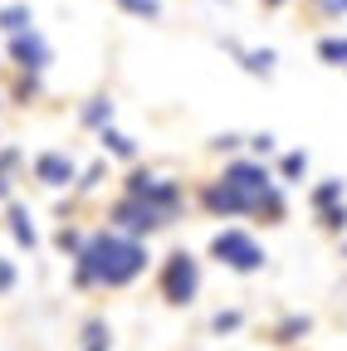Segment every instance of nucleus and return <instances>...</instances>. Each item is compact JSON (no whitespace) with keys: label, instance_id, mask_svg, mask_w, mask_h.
Masks as SVG:
<instances>
[{"label":"nucleus","instance_id":"f257e3e1","mask_svg":"<svg viewBox=\"0 0 347 351\" xmlns=\"http://www.w3.org/2000/svg\"><path fill=\"white\" fill-rule=\"evenodd\" d=\"M142 269H147V249H142L137 239L117 234V230H103V234H93L89 244L78 249V258H74V283H78V288H89V283L122 288V283H133Z\"/></svg>","mask_w":347,"mask_h":351},{"label":"nucleus","instance_id":"f03ea898","mask_svg":"<svg viewBox=\"0 0 347 351\" xmlns=\"http://www.w3.org/2000/svg\"><path fill=\"white\" fill-rule=\"evenodd\" d=\"M201 293V263L186 254V249H177V254H166V263H161V298L166 302H191Z\"/></svg>","mask_w":347,"mask_h":351},{"label":"nucleus","instance_id":"7ed1b4c3","mask_svg":"<svg viewBox=\"0 0 347 351\" xmlns=\"http://www.w3.org/2000/svg\"><path fill=\"white\" fill-rule=\"evenodd\" d=\"M210 254L225 263V269H235V274H259L265 269V249H259L245 230H221L210 239Z\"/></svg>","mask_w":347,"mask_h":351},{"label":"nucleus","instance_id":"20e7f679","mask_svg":"<svg viewBox=\"0 0 347 351\" xmlns=\"http://www.w3.org/2000/svg\"><path fill=\"white\" fill-rule=\"evenodd\" d=\"M127 200H142V205L171 215L181 205V186L177 181H161V176H147V171H133V176H127Z\"/></svg>","mask_w":347,"mask_h":351},{"label":"nucleus","instance_id":"39448f33","mask_svg":"<svg viewBox=\"0 0 347 351\" xmlns=\"http://www.w3.org/2000/svg\"><path fill=\"white\" fill-rule=\"evenodd\" d=\"M113 225H117V234H127V239H137V234H152V230H161L166 225V215L161 210H152V205H142V200H117L113 205Z\"/></svg>","mask_w":347,"mask_h":351},{"label":"nucleus","instance_id":"423d86ee","mask_svg":"<svg viewBox=\"0 0 347 351\" xmlns=\"http://www.w3.org/2000/svg\"><path fill=\"white\" fill-rule=\"evenodd\" d=\"M10 59H15L25 73H39V69L49 64V44H45V34H39V29L15 34V39H10Z\"/></svg>","mask_w":347,"mask_h":351},{"label":"nucleus","instance_id":"0eeeda50","mask_svg":"<svg viewBox=\"0 0 347 351\" xmlns=\"http://www.w3.org/2000/svg\"><path fill=\"white\" fill-rule=\"evenodd\" d=\"M205 210H215V215H249V210H259V205L245 200L240 191H230L225 181H215V186L205 191Z\"/></svg>","mask_w":347,"mask_h":351},{"label":"nucleus","instance_id":"6e6552de","mask_svg":"<svg viewBox=\"0 0 347 351\" xmlns=\"http://www.w3.org/2000/svg\"><path fill=\"white\" fill-rule=\"evenodd\" d=\"M34 176H39L45 186H69V181H74V161H69L64 152H39V156H34Z\"/></svg>","mask_w":347,"mask_h":351},{"label":"nucleus","instance_id":"1a4fd4ad","mask_svg":"<svg viewBox=\"0 0 347 351\" xmlns=\"http://www.w3.org/2000/svg\"><path fill=\"white\" fill-rule=\"evenodd\" d=\"M30 25H34V10L25 5V0H15V5H0V29H5L10 39H15V34H25Z\"/></svg>","mask_w":347,"mask_h":351},{"label":"nucleus","instance_id":"9d476101","mask_svg":"<svg viewBox=\"0 0 347 351\" xmlns=\"http://www.w3.org/2000/svg\"><path fill=\"white\" fill-rule=\"evenodd\" d=\"M230 54H240L245 69L259 73V78H269V73H274V49H240V44H230Z\"/></svg>","mask_w":347,"mask_h":351},{"label":"nucleus","instance_id":"9b49d317","mask_svg":"<svg viewBox=\"0 0 347 351\" xmlns=\"http://www.w3.org/2000/svg\"><path fill=\"white\" fill-rule=\"evenodd\" d=\"M10 234H15L20 249H34L39 234H34V225H30V210H25V205H10Z\"/></svg>","mask_w":347,"mask_h":351},{"label":"nucleus","instance_id":"f8f14e48","mask_svg":"<svg viewBox=\"0 0 347 351\" xmlns=\"http://www.w3.org/2000/svg\"><path fill=\"white\" fill-rule=\"evenodd\" d=\"M318 59L333 64V69H347V34H328V39H318Z\"/></svg>","mask_w":347,"mask_h":351},{"label":"nucleus","instance_id":"ddd939ff","mask_svg":"<svg viewBox=\"0 0 347 351\" xmlns=\"http://www.w3.org/2000/svg\"><path fill=\"white\" fill-rule=\"evenodd\" d=\"M83 122H89V127H108L113 122V103L108 98H93L89 108H83Z\"/></svg>","mask_w":347,"mask_h":351},{"label":"nucleus","instance_id":"4468645a","mask_svg":"<svg viewBox=\"0 0 347 351\" xmlns=\"http://www.w3.org/2000/svg\"><path fill=\"white\" fill-rule=\"evenodd\" d=\"M103 147H108L113 156H133V152H137V142L122 137V132H113V127H103Z\"/></svg>","mask_w":347,"mask_h":351},{"label":"nucleus","instance_id":"2eb2a0df","mask_svg":"<svg viewBox=\"0 0 347 351\" xmlns=\"http://www.w3.org/2000/svg\"><path fill=\"white\" fill-rule=\"evenodd\" d=\"M303 171H309V152H289V156L279 161V176H284V181H298Z\"/></svg>","mask_w":347,"mask_h":351},{"label":"nucleus","instance_id":"dca6fc26","mask_svg":"<svg viewBox=\"0 0 347 351\" xmlns=\"http://www.w3.org/2000/svg\"><path fill=\"white\" fill-rule=\"evenodd\" d=\"M337 200H342V181H323V186L313 191V205H318V215H323V210H333Z\"/></svg>","mask_w":347,"mask_h":351},{"label":"nucleus","instance_id":"f3484780","mask_svg":"<svg viewBox=\"0 0 347 351\" xmlns=\"http://www.w3.org/2000/svg\"><path fill=\"white\" fill-rule=\"evenodd\" d=\"M83 351H108V327H103L98 317L83 327Z\"/></svg>","mask_w":347,"mask_h":351},{"label":"nucleus","instance_id":"a211bd4d","mask_svg":"<svg viewBox=\"0 0 347 351\" xmlns=\"http://www.w3.org/2000/svg\"><path fill=\"white\" fill-rule=\"evenodd\" d=\"M10 166H20V152H15V147L0 152V200L10 195Z\"/></svg>","mask_w":347,"mask_h":351},{"label":"nucleus","instance_id":"6ab92c4d","mask_svg":"<svg viewBox=\"0 0 347 351\" xmlns=\"http://www.w3.org/2000/svg\"><path fill=\"white\" fill-rule=\"evenodd\" d=\"M117 5H122V10H133V15H142V20H157V15H161L157 0H117Z\"/></svg>","mask_w":347,"mask_h":351},{"label":"nucleus","instance_id":"aec40b11","mask_svg":"<svg viewBox=\"0 0 347 351\" xmlns=\"http://www.w3.org/2000/svg\"><path fill=\"white\" fill-rule=\"evenodd\" d=\"M298 332H309V317H289V322L279 327V341H293Z\"/></svg>","mask_w":347,"mask_h":351},{"label":"nucleus","instance_id":"412c9836","mask_svg":"<svg viewBox=\"0 0 347 351\" xmlns=\"http://www.w3.org/2000/svg\"><path fill=\"white\" fill-rule=\"evenodd\" d=\"M323 225H328V230H342V225H347V205H333V210H323Z\"/></svg>","mask_w":347,"mask_h":351},{"label":"nucleus","instance_id":"4be33fe9","mask_svg":"<svg viewBox=\"0 0 347 351\" xmlns=\"http://www.w3.org/2000/svg\"><path fill=\"white\" fill-rule=\"evenodd\" d=\"M10 288H15V263L0 258V293H10Z\"/></svg>","mask_w":347,"mask_h":351},{"label":"nucleus","instance_id":"5701e85b","mask_svg":"<svg viewBox=\"0 0 347 351\" xmlns=\"http://www.w3.org/2000/svg\"><path fill=\"white\" fill-rule=\"evenodd\" d=\"M240 327V313H215V332H235Z\"/></svg>","mask_w":347,"mask_h":351},{"label":"nucleus","instance_id":"b1692460","mask_svg":"<svg viewBox=\"0 0 347 351\" xmlns=\"http://www.w3.org/2000/svg\"><path fill=\"white\" fill-rule=\"evenodd\" d=\"M59 249H69V254H78L83 244H78V234H74V230H59Z\"/></svg>","mask_w":347,"mask_h":351},{"label":"nucleus","instance_id":"393cba45","mask_svg":"<svg viewBox=\"0 0 347 351\" xmlns=\"http://www.w3.org/2000/svg\"><path fill=\"white\" fill-rule=\"evenodd\" d=\"M254 152H265V156L274 152V137H269V132H259V137H254Z\"/></svg>","mask_w":347,"mask_h":351},{"label":"nucleus","instance_id":"a878e982","mask_svg":"<svg viewBox=\"0 0 347 351\" xmlns=\"http://www.w3.org/2000/svg\"><path fill=\"white\" fill-rule=\"evenodd\" d=\"M323 10H333V15H347V0H323Z\"/></svg>","mask_w":347,"mask_h":351},{"label":"nucleus","instance_id":"bb28decb","mask_svg":"<svg viewBox=\"0 0 347 351\" xmlns=\"http://www.w3.org/2000/svg\"><path fill=\"white\" fill-rule=\"evenodd\" d=\"M265 5H284V0H265Z\"/></svg>","mask_w":347,"mask_h":351}]
</instances>
